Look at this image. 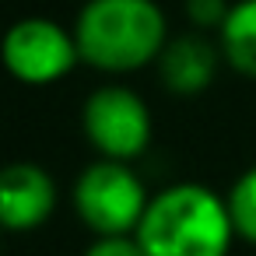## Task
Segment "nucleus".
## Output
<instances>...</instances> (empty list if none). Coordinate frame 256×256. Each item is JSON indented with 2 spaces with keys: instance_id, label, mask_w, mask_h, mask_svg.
I'll list each match as a JSON object with an SVG mask.
<instances>
[{
  "instance_id": "f257e3e1",
  "label": "nucleus",
  "mask_w": 256,
  "mask_h": 256,
  "mask_svg": "<svg viewBox=\"0 0 256 256\" xmlns=\"http://www.w3.org/2000/svg\"><path fill=\"white\" fill-rule=\"evenodd\" d=\"M134 235L144 256H228L238 238L228 200L200 182L154 193Z\"/></svg>"
},
{
  "instance_id": "f03ea898",
  "label": "nucleus",
  "mask_w": 256,
  "mask_h": 256,
  "mask_svg": "<svg viewBox=\"0 0 256 256\" xmlns=\"http://www.w3.org/2000/svg\"><path fill=\"white\" fill-rule=\"evenodd\" d=\"M168 22L154 0H88L74 22L81 60L102 74H130L158 64Z\"/></svg>"
},
{
  "instance_id": "7ed1b4c3",
  "label": "nucleus",
  "mask_w": 256,
  "mask_h": 256,
  "mask_svg": "<svg viewBox=\"0 0 256 256\" xmlns=\"http://www.w3.org/2000/svg\"><path fill=\"white\" fill-rule=\"evenodd\" d=\"M148 200L151 196L130 162L98 158L74 182V210L95 235H134Z\"/></svg>"
},
{
  "instance_id": "20e7f679",
  "label": "nucleus",
  "mask_w": 256,
  "mask_h": 256,
  "mask_svg": "<svg viewBox=\"0 0 256 256\" xmlns=\"http://www.w3.org/2000/svg\"><path fill=\"white\" fill-rule=\"evenodd\" d=\"M0 64L14 81L42 88L64 81L81 64V50L74 28L67 32L50 18H22L0 39Z\"/></svg>"
},
{
  "instance_id": "39448f33",
  "label": "nucleus",
  "mask_w": 256,
  "mask_h": 256,
  "mask_svg": "<svg viewBox=\"0 0 256 256\" xmlns=\"http://www.w3.org/2000/svg\"><path fill=\"white\" fill-rule=\"evenodd\" d=\"M81 126L98 158L134 162L151 144V109L123 84L95 88L81 109Z\"/></svg>"
},
{
  "instance_id": "423d86ee",
  "label": "nucleus",
  "mask_w": 256,
  "mask_h": 256,
  "mask_svg": "<svg viewBox=\"0 0 256 256\" xmlns=\"http://www.w3.org/2000/svg\"><path fill=\"white\" fill-rule=\"evenodd\" d=\"M56 210V182L36 162H14L0 168V228L36 232Z\"/></svg>"
},
{
  "instance_id": "0eeeda50",
  "label": "nucleus",
  "mask_w": 256,
  "mask_h": 256,
  "mask_svg": "<svg viewBox=\"0 0 256 256\" xmlns=\"http://www.w3.org/2000/svg\"><path fill=\"white\" fill-rule=\"evenodd\" d=\"M221 60H224L221 46H214L200 32H186V36H176L165 42V50L158 56V78L172 95L193 98L214 84Z\"/></svg>"
},
{
  "instance_id": "6e6552de",
  "label": "nucleus",
  "mask_w": 256,
  "mask_h": 256,
  "mask_svg": "<svg viewBox=\"0 0 256 256\" xmlns=\"http://www.w3.org/2000/svg\"><path fill=\"white\" fill-rule=\"evenodd\" d=\"M218 46L224 64L256 81V0H235L224 25L218 28Z\"/></svg>"
},
{
  "instance_id": "1a4fd4ad",
  "label": "nucleus",
  "mask_w": 256,
  "mask_h": 256,
  "mask_svg": "<svg viewBox=\"0 0 256 256\" xmlns=\"http://www.w3.org/2000/svg\"><path fill=\"white\" fill-rule=\"evenodd\" d=\"M228 210H232V224H235V235L252 242L256 246V165L246 168L232 190H228Z\"/></svg>"
},
{
  "instance_id": "9d476101",
  "label": "nucleus",
  "mask_w": 256,
  "mask_h": 256,
  "mask_svg": "<svg viewBox=\"0 0 256 256\" xmlns=\"http://www.w3.org/2000/svg\"><path fill=\"white\" fill-rule=\"evenodd\" d=\"M232 4L228 0H186V18L200 28V32H214L224 25Z\"/></svg>"
},
{
  "instance_id": "9b49d317",
  "label": "nucleus",
  "mask_w": 256,
  "mask_h": 256,
  "mask_svg": "<svg viewBox=\"0 0 256 256\" xmlns=\"http://www.w3.org/2000/svg\"><path fill=\"white\" fill-rule=\"evenodd\" d=\"M84 256H144L137 235H95Z\"/></svg>"
},
{
  "instance_id": "f8f14e48",
  "label": "nucleus",
  "mask_w": 256,
  "mask_h": 256,
  "mask_svg": "<svg viewBox=\"0 0 256 256\" xmlns=\"http://www.w3.org/2000/svg\"><path fill=\"white\" fill-rule=\"evenodd\" d=\"M0 235H4V228H0Z\"/></svg>"
}]
</instances>
